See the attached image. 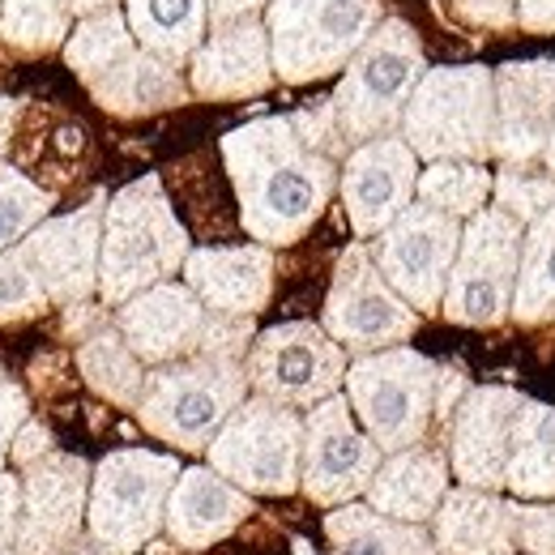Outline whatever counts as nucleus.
Listing matches in <instances>:
<instances>
[{
  "label": "nucleus",
  "instance_id": "nucleus-1",
  "mask_svg": "<svg viewBox=\"0 0 555 555\" xmlns=\"http://www.w3.org/2000/svg\"><path fill=\"white\" fill-rule=\"evenodd\" d=\"M222 163L240 197L244 231L266 248L304 240L338 184L334 158L299 138L291 116L231 129L222 138Z\"/></svg>",
  "mask_w": 555,
  "mask_h": 555
},
{
  "label": "nucleus",
  "instance_id": "nucleus-2",
  "mask_svg": "<svg viewBox=\"0 0 555 555\" xmlns=\"http://www.w3.org/2000/svg\"><path fill=\"white\" fill-rule=\"evenodd\" d=\"M189 231L176 218L158 176H141L120 189L103 214V257L99 295L107 308L129 304L133 295L167 282L189 261Z\"/></svg>",
  "mask_w": 555,
  "mask_h": 555
},
{
  "label": "nucleus",
  "instance_id": "nucleus-3",
  "mask_svg": "<svg viewBox=\"0 0 555 555\" xmlns=\"http://www.w3.org/2000/svg\"><path fill=\"white\" fill-rule=\"evenodd\" d=\"M248 367L235 354H197L145 372L141 427L184 453H206L218 427L248 398Z\"/></svg>",
  "mask_w": 555,
  "mask_h": 555
},
{
  "label": "nucleus",
  "instance_id": "nucleus-4",
  "mask_svg": "<svg viewBox=\"0 0 555 555\" xmlns=\"http://www.w3.org/2000/svg\"><path fill=\"white\" fill-rule=\"evenodd\" d=\"M402 138L427 163H483L495 154V73L483 65L427 69L402 112Z\"/></svg>",
  "mask_w": 555,
  "mask_h": 555
},
{
  "label": "nucleus",
  "instance_id": "nucleus-5",
  "mask_svg": "<svg viewBox=\"0 0 555 555\" xmlns=\"http://www.w3.org/2000/svg\"><path fill=\"white\" fill-rule=\"evenodd\" d=\"M116 330L138 350L141 363H180L197 354H244L253 347V317H227L202 304L184 282H158L116 308Z\"/></svg>",
  "mask_w": 555,
  "mask_h": 555
},
{
  "label": "nucleus",
  "instance_id": "nucleus-6",
  "mask_svg": "<svg viewBox=\"0 0 555 555\" xmlns=\"http://www.w3.org/2000/svg\"><path fill=\"white\" fill-rule=\"evenodd\" d=\"M423 48L418 35L402 22L389 17L372 30V39L354 52V61L343 73V86L334 94V116L343 141L363 145L376 138H393L402 129V112L423 81Z\"/></svg>",
  "mask_w": 555,
  "mask_h": 555
},
{
  "label": "nucleus",
  "instance_id": "nucleus-7",
  "mask_svg": "<svg viewBox=\"0 0 555 555\" xmlns=\"http://www.w3.org/2000/svg\"><path fill=\"white\" fill-rule=\"evenodd\" d=\"M176 479H180V462L171 453H150V449L107 453L90 479L86 534L99 539L112 555H138L163 530Z\"/></svg>",
  "mask_w": 555,
  "mask_h": 555
},
{
  "label": "nucleus",
  "instance_id": "nucleus-8",
  "mask_svg": "<svg viewBox=\"0 0 555 555\" xmlns=\"http://www.w3.org/2000/svg\"><path fill=\"white\" fill-rule=\"evenodd\" d=\"M380 26V0H270L266 30L274 73L291 86L347 69Z\"/></svg>",
  "mask_w": 555,
  "mask_h": 555
},
{
  "label": "nucleus",
  "instance_id": "nucleus-9",
  "mask_svg": "<svg viewBox=\"0 0 555 555\" xmlns=\"http://www.w3.org/2000/svg\"><path fill=\"white\" fill-rule=\"evenodd\" d=\"M436 363L411 347L359 354L347 367V402L380 453L418 444L436 418Z\"/></svg>",
  "mask_w": 555,
  "mask_h": 555
},
{
  "label": "nucleus",
  "instance_id": "nucleus-10",
  "mask_svg": "<svg viewBox=\"0 0 555 555\" xmlns=\"http://www.w3.org/2000/svg\"><path fill=\"white\" fill-rule=\"evenodd\" d=\"M209 466L248 495H291L304 466V418L270 398H244L209 440Z\"/></svg>",
  "mask_w": 555,
  "mask_h": 555
},
{
  "label": "nucleus",
  "instance_id": "nucleus-11",
  "mask_svg": "<svg viewBox=\"0 0 555 555\" xmlns=\"http://www.w3.org/2000/svg\"><path fill=\"white\" fill-rule=\"evenodd\" d=\"M521 248H526L521 218L500 206L479 209L462 231V248L444 291V317L475 330L500 325L513 312Z\"/></svg>",
  "mask_w": 555,
  "mask_h": 555
},
{
  "label": "nucleus",
  "instance_id": "nucleus-12",
  "mask_svg": "<svg viewBox=\"0 0 555 555\" xmlns=\"http://www.w3.org/2000/svg\"><path fill=\"white\" fill-rule=\"evenodd\" d=\"M321 325L338 347L372 354V350H389L406 343L418 330V317L415 308L389 286V278L380 274L367 244H350L338 257Z\"/></svg>",
  "mask_w": 555,
  "mask_h": 555
},
{
  "label": "nucleus",
  "instance_id": "nucleus-13",
  "mask_svg": "<svg viewBox=\"0 0 555 555\" xmlns=\"http://www.w3.org/2000/svg\"><path fill=\"white\" fill-rule=\"evenodd\" d=\"M248 385L253 393L282 406H317L347 385V354L325 334V325L291 321L253 338L248 347Z\"/></svg>",
  "mask_w": 555,
  "mask_h": 555
},
{
  "label": "nucleus",
  "instance_id": "nucleus-14",
  "mask_svg": "<svg viewBox=\"0 0 555 555\" xmlns=\"http://www.w3.org/2000/svg\"><path fill=\"white\" fill-rule=\"evenodd\" d=\"M462 218L444 214V209L406 206V214L380 231L376 240V266L389 278V286L415 308V312H436L444 308V291H449V274L462 248Z\"/></svg>",
  "mask_w": 555,
  "mask_h": 555
},
{
  "label": "nucleus",
  "instance_id": "nucleus-15",
  "mask_svg": "<svg viewBox=\"0 0 555 555\" xmlns=\"http://www.w3.org/2000/svg\"><path fill=\"white\" fill-rule=\"evenodd\" d=\"M380 470V444L354 427L347 398H325L304 418V466L299 487L308 500L338 508L354 495H367V487Z\"/></svg>",
  "mask_w": 555,
  "mask_h": 555
},
{
  "label": "nucleus",
  "instance_id": "nucleus-16",
  "mask_svg": "<svg viewBox=\"0 0 555 555\" xmlns=\"http://www.w3.org/2000/svg\"><path fill=\"white\" fill-rule=\"evenodd\" d=\"M90 466L73 453L30 462L22 475V521L13 547L22 555H56L77 543L90 508Z\"/></svg>",
  "mask_w": 555,
  "mask_h": 555
},
{
  "label": "nucleus",
  "instance_id": "nucleus-17",
  "mask_svg": "<svg viewBox=\"0 0 555 555\" xmlns=\"http://www.w3.org/2000/svg\"><path fill=\"white\" fill-rule=\"evenodd\" d=\"M415 150L406 138H376L354 145L343 167V202H347V218L359 240H372L380 231H389L418 189V167Z\"/></svg>",
  "mask_w": 555,
  "mask_h": 555
},
{
  "label": "nucleus",
  "instance_id": "nucleus-18",
  "mask_svg": "<svg viewBox=\"0 0 555 555\" xmlns=\"http://www.w3.org/2000/svg\"><path fill=\"white\" fill-rule=\"evenodd\" d=\"M103 214H107V202L94 197L90 206L73 209L65 218L39 222L22 240V248H26V257H30L52 304H81L99 286Z\"/></svg>",
  "mask_w": 555,
  "mask_h": 555
},
{
  "label": "nucleus",
  "instance_id": "nucleus-19",
  "mask_svg": "<svg viewBox=\"0 0 555 555\" xmlns=\"http://www.w3.org/2000/svg\"><path fill=\"white\" fill-rule=\"evenodd\" d=\"M555 129V61H513L495 73V158L530 167Z\"/></svg>",
  "mask_w": 555,
  "mask_h": 555
},
{
  "label": "nucleus",
  "instance_id": "nucleus-20",
  "mask_svg": "<svg viewBox=\"0 0 555 555\" xmlns=\"http://www.w3.org/2000/svg\"><path fill=\"white\" fill-rule=\"evenodd\" d=\"M521 402H526L521 393L500 389V385H483L466 393V402L457 406V418H453V431H449V457H453L462 487H479V491L504 487Z\"/></svg>",
  "mask_w": 555,
  "mask_h": 555
},
{
  "label": "nucleus",
  "instance_id": "nucleus-21",
  "mask_svg": "<svg viewBox=\"0 0 555 555\" xmlns=\"http://www.w3.org/2000/svg\"><path fill=\"white\" fill-rule=\"evenodd\" d=\"M270 30L261 17L214 26L206 43L193 52V94L202 99H253L274 81Z\"/></svg>",
  "mask_w": 555,
  "mask_h": 555
},
{
  "label": "nucleus",
  "instance_id": "nucleus-22",
  "mask_svg": "<svg viewBox=\"0 0 555 555\" xmlns=\"http://www.w3.org/2000/svg\"><path fill=\"white\" fill-rule=\"evenodd\" d=\"M253 495L231 479H222L214 466H193L180 470L167 500V539L180 543L184 552H206L218 539H227L240 521H248Z\"/></svg>",
  "mask_w": 555,
  "mask_h": 555
},
{
  "label": "nucleus",
  "instance_id": "nucleus-23",
  "mask_svg": "<svg viewBox=\"0 0 555 555\" xmlns=\"http://www.w3.org/2000/svg\"><path fill=\"white\" fill-rule=\"evenodd\" d=\"M184 282L202 304L227 317H257L274 291V257L266 244L240 248H193L184 261Z\"/></svg>",
  "mask_w": 555,
  "mask_h": 555
},
{
  "label": "nucleus",
  "instance_id": "nucleus-24",
  "mask_svg": "<svg viewBox=\"0 0 555 555\" xmlns=\"http://www.w3.org/2000/svg\"><path fill=\"white\" fill-rule=\"evenodd\" d=\"M431 539L440 555H513L517 504L479 487H457L440 500L431 517Z\"/></svg>",
  "mask_w": 555,
  "mask_h": 555
},
{
  "label": "nucleus",
  "instance_id": "nucleus-25",
  "mask_svg": "<svg viewBox=\"0 0 555 555\" xmlns=\"http://www.w3.org/2000/svg\"><path fill=\"white\" fill-rule=\"evenodd\" d=\"M449 495V475H444V457L436 449H402L389 453V462H380L376 479L367 487V504L376 513H389L398 521H431L440 500Z\"/></svg>",
  "mask_w": 555,
  "mask_h": 555
},
{
  "label": "nucleus",
  "instance_id": "nucleus-26",
  "mask_svg": "<svg viewBox=\"0 0 555 555\" xmlns=\"http://www.w3.org/2000/svg\"><path fill=\"white\" fill-rule=\"evenodd\" d=\"M90 94L112 116H150V112H167V107L189 103L193 86H184V77L176 73L171 61H163V56L138 48L116 69L94 77L90 81Z\"/></svg>",
  "mask_w": 555,
  "mask_h": 555
},
{
  "label": "nucleus",
  "instance_id": "nucleus-27",
  "mask_svg": "<svg viewBox=\"0 0 555 555\" xmlns=\"http://www.w3.org/2000/svg\"><path fill=\"white\" fill-rule=\"evenodd\" d=\"M325 534L334 555H440L423 526L376 513L372 504H338L325 517Z\"/></svg>",
  "mask_w": 555,
  "mask_h": 555
},
{
  "label": "nucleus",
  "instance_id": "nucleus-28",
  "mask_svg": "<svg viewBox=\"0 0 555 555\" xmlns=\"http://www.w3.org/2000/svg\"><path fill=\"white\" fill-rule=\"evenodd\" d=\"M206 0H129V30L138 48L180 65L206 43Z\"/></svg>",
  "mask_w": 555,
  "mask_h": 555
},
{
  "label": "nucleus",
  "instance_id": "nucleus-29",
  "mask_svg": "<svg viewBox=\"0 0 555 555\" xmlns=\"http://www.w3.org/2000/svg\"><path fill=\"white\" fill-rule=\"evenodd\" d=\"M504 487L526 500H555V411L543 402H521Z\"/></svg>",
  "mask_w": 555,
  "mask_h": 555
},
{
  "label": "nucleus",
  "instance_id": "nucleus-30",
  "mask_svg": "<svg viewBox=\"0 0 555 555\" xmlns=\"http://www.w3.org/2000/svg\"><path fill=\"white\" fill-rule=\"evenodd\" d=\"M77 367H81V380H86L99 398L138 411L141 389H145V372H141V354L125 343L120 330H99V334H90V338L81 343V350H77Z\"/></svg>",
  "mask_w": 555,
  "mask_h": 555
},
{
  "label": "nucleus",
  "instance_id": "nucleus-31",
  "mask_svg": "<svg viewBox=\"0 0 555 555\" xmlns=\"http://www.w3.org/2000/svg\"><path fill=\"white\" fill-rule=\"evenodd\" d=\"M513 317L521 325H543L555 317V206L539 222H530L521 270H517Z\"/></svg>",
  "mask_w": 555,
  "mask_h": 555
},
{
  "label": "nucleus",
  "instance_id": "nucleus-32",
  "mask_svg": "<svg viewBox=\"0 0 555 555\" xmlns=\"http://www.w3.org/2000/svg\"><path fill=\"white\" fill-rule=\"evenodd\" d=\"M138 52V39L125 22L120 9H107V13H94V17H81V26L69 35L65 43V61L69 69L90 86L94 77H103L107 69H116L125 56Z\"/></svg>",
  "mask_w": 555,
  "mask_h": 555
},
{
  "label": "nucleus",
  "instance_id": "nucleus-33",
  "mask_svg": "<svg viewBox=\"0 0 555 555\" xmlns=\"http://www.w3.org/2000/svg\"><path fill=\"white\" fill-rule=\"evenodd\" d=\"M487 193H491V176L466 158H440L418 176V197L453 218H475L483 209Z\"/></svg>",
  "mask_w": 555,
  "mask_h": 555
},
{
  "label": "nucleus",
  "instance_id": "nucleus-34",
  "mask_svg": "<svg viewBox=\"0 0 555 555\" xmlns=\"http://www.w3.org/2000/svg\"><path fill=\"white\" fill-rule=\"evenodd\" d=\"M69 17L65 0H4L0 39L17 52H52L69 43Z\"/></svg>",
  "mask_w": 555,
  "mask_h": 555
},
{
  "label": "nucleus",
  "instance_id": "nucleus-35",
  "mask_svg": "<svg viewBox=\"0 0 555 555\" xmlns=\"http://www.w3.org/2000/svg\"><path fill=\"white\" fill-rule=\"evenodd\" d=\"M48 209H52L48 189L0 163V253L22 244L39 222H48Z\"/></svg>",
  "mask_w": 555,
  "mask_h": 555
},
{
  "label": "nucleus",
  "instance_id": "nucleus-36",
  "mask_svg": "<svg viewBox=\"0 0 555 555\" xmlns=\"http://www.w3.org/2000/svg\"><path fill=\"white\" fill-rule=\"evenodd\" d=\"M48 304H52V299H48L43 282L35 274L26 248H22V244L4 248V253H0V325L39 317Z\"/></svg>",
  "mask_w": 555,
  "mask_h": 555
},
{
  "label": "nucleus",
  "instance_id": "nucleus-37",
  "mask_svg": "<svg viewBox=\"0 0 555 555\" xmlns=\"http://www.w3.org/2000/svg\"><path fill=\"white\" fill-rule=\"evenodd\" d=\"M491 189H495V206L521 222H539L555 206V176H534L526 167H504Z\"/></svg>",
  "mask_w": 555,
  "mask_h": 555
},
{
  "label": "nucleus",
  "instance_id": "nucleus-38",
  "mask_svg": "<svg viewBox=\"0 0 555 555\" xmlns=\"http://www.w3.org/2000/svg\"><path fill=\"white\" fill-rule=\"evenodd\" d=\"M517 552L555 555V504H517Z\"/></svg>",
  "mask_w": 555,
  "mask_h": 555
},
{
  "label": "nucleus",
  "instance_id": "nucleus-39",
  "mask_svg": "<svg viewBox=\"0 0 555 555\" xmlns=\"http://www.w3.org/2000/svg\"><path fill=\"white\" fill-rule=\"evenodd\" d=\"M26 415H30L26 393H22L17 385L0 380V466H4V457H9V449H13V440H17V431H22Z\"/></svg>",
  "mask_w": 555,
  "mask_h": 555
},
{
  "label": "nucleus",
  "instance_id": "nucleus-40",
  "mask_svg": "<svg viewBox=\"0 0 555 555\" xmlns=\"http://www.w3.org/2000/svg\"><path fill=\"white\" fill-rule=\"evenodd\" d=\"M17 521H22V479L0 470V552L17 543Z\"/></svg>",
  "mask_w": 555,
  "mask_h": 555
},
{
  "label": "nucleus",
  "instance_id": "nucleus-41",
  "mask_svg": "<svg viewBox=\"0 0 555 555\" xmlns=\"http://www.w3.org/2000/svg\"><path fill=\"white\" fill-rule=\"evenodd\" d=\"M457 9L487 30H508L517 22V0H457Z\"/></svg>",
  "mask_w": 555,
  "mask_h": 555
},
{
  "label": "nucleus",
  "instance_id": "nucleus-42",
  "mask_svg": "<svg viewBox=\"0 0 555 555\" xmlns=\"http://www.w3.org/2000/svg\"><path fill=\"white\" fill-rule=\"evenodd\" d=\"M466 393H470V380L457 367H440L436 372V418L457 415V406L466 402Z\"/></svg>",
  "mask_w": 555,
  "mask_h": 555
},
{
  "label": "nucleus",
  "instance_id": "nucleus-43",
  "mask_svg": "<svg viewBox=\"0 0 555 555\" xmlns=\"http://www.w3.org/2000/svg\"><path fill=\"white\" fill-rule=\"evenodd\" d=\"M52 436L39 427V423H22V431H17V440H13V462L17 466H30V462H39V457H48L52 449Z\"/></svg>",
  "mask_w": 555,
  "mask_h": 555
},
{
  "label": "nucleus",
  "instance_id": "nucleus-44",
  "mask_svg": "<svg viewBox=\"0 0 555 555\" xmlns=\"http://www.w3.org/2000/svg\"><path fill=\"white\" fill-rule=\"evenodd\" d=\"M517 22L530 35H555V0H517Z\"/></svg>",
  "mask_w": 555,
  "mask_h": 555
},
{
  "label": "nucleus",
  "instance_id": "nucleus-45",
  "mask_svg": "<svg viewBox=\"0 0 555 555\" xmlns=\"http://www.w3.org/2000/svg\"><path fill=\"white\" fill-rule=\"evenodd\" d=\"M206 4H209L214 26H231V22L257 17V13H261V4H270V0H206Z\"/></svg>",
  "mask_w": 555,
  "mask_h": 555
},
{
  "label": "nucleus",
  "instance_id": "nucleus-46",
  "mask_svg": "<svg viewBox=\"0 0 555 555\" xmlns=\"http://www.w3.org/2000/svg\"><path fill=\"white\" fill-rule=\"evenodd\" d=\"M13 116H17V103L13 99H0V158L9 150V138H13Z\"/></svg>",
  "mask_w": 555,
  "mask_h": 555
},
{
  "label": "nucleus",
  "instance_id": "nucleus-47",
  "mask_svg": "<svg viewBox=\"0 0 555 555\" xmlns=\"http://www.w3.org/2000/svg\"><path fill=\"white\" fill-rule=\"evenodd\" d=\"M65 9H69V13H77V17H94V13L116 9V0H65Z\"/></svg>",
  "mask_w": 555,
  "mask_h": 555
},
{
  "label": "nucleus",
  "instance_id": "nucleus-48",
  "mask_svg": "<svg viewBox=\"0 0 555 555\" xmlns=\"http://www.w3.org/2000/svg\"><path fill=\"white\" fill-rule=\"evenodd\" d=\"M56 555H112V552H107L99 539H90V534H86V539H77V543H69L65 552H56Z\"/></svg>",
  "mask_w": 555,
  "mask_h": 555
},
{
  "label": "nucleus",
  "instance_id": "nucleus-49",
  "mask_svg": "<svg viewBox=\"0 0 555 555\" xmlns=\"http://www.w3.org/2000/svg\"><path fill=\"white\" fill-rule=\"evenodd\" d=\"M150 555H193V552H184L180 543H150Z\"/></svg>",
  "mask_w": 555,
  "mask_h": 555
},
{
  "label": "nucleus",
  "instance_id": "nucleus-50",
  "mask_svg": "<svg viewBox=\"0 0 555 555\" xmlns=\"http://www.w3.org/2000/svg\"><path fill=\"white\" fill-rule=\"evenodd\" d=\"M543 163H547V171L555 176V129H552V141H547V154H543Z\"/></svg>",
  "mask_w": 555,
  "mask_h": 555
},
{
  "label": "nucleus",
  "instance_id": "nucleus-51",
  "mask_svg": "<svg viewBox=\"0 0 555 555\" xmlns=\"http://www.w3.org/2000/svg\"><path fill=\"white\" fill-rule=\"evenodd\" d=\"M291 555H317V552H312V543H304V539H295V552H291Z\"/></svg>",
  "mask_w": 555,
  "mask_h": 555
},
{
  "label": "nucleus",
  "instance_id": "nucleus-52",
  "mask_svg": "<svg viewBox=\"0 0 555 555\" xmlns=\"http://www.w3.org/2000/svg\"><path fill=\"white\" fill-rule=\"evenodd\" d=\"M0 555H22V552H9V547H4V552H0Z\"/></svg>",
  "mask_w": 555,
  "mask_h": 555
},
{
  "label": "nucleus",
  "instance_id": "nucleus-53",
  "mask_svg": "<svg viewBox=\"0 0 555 555\" xmlns=\"http://www.w3.org/2000/svg\"><path fill=\"white\" fill-rule=\"evenodd\" d=\"M0 9H4V0H0Z\"/></svg>",
  "mask_w": 555,
  "mask_h": 555
}]
</instances>
